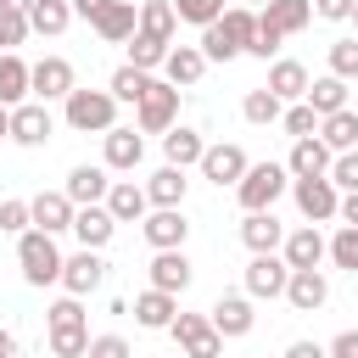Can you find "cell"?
I'll list each match as a JSON object with an SVG mask.
<instances>
[{"mask_svg": "<svg viewBox=\"0 0 358 358\" xmlns=\"http://www.w3.org/2000/svg\"><path fill=\"white\" fill-rule=\"evenodd\" d=\"M313 22V0H268L263 11H257V34H252V45H246V56H274L291 34H302Z\"/></svg>", "mask_w": 358, "mask_h": 358, "instance_id": "1", "label": "cell"}, {"mask_svg": "<svg viewBox=\"0 0 358 358\" xmlns=\"http://www.w3.org/2000/svg\"><path fill=\"white\" fill-rule=\"evenodd\" d=\"M252 34H257V11H252V6H229L218 22L201 28V45H196V50H201L207 62H235V56H246Z\"/></svg>", "mask_w": 358, "mask_h": 358, "instance_id": "2", "label": "cell"}, {"mask_svg": "<svg viewBox=\"0 0 358 358\" xmlns=\"http://www.w3.org/2000/svg\"><path fill=\"white\" fill-rule=\"evenodd\" d=\"M17 263H22V280H28V285H56L67 257H62L56 235H45V229H22V235H17Z\"/></svg>", "mask_w": 358, "mask_h": 358, "instance_id": "3", "label": "cell"}, {"mask_svg": "<svg viewBox=\"0 0 358 358\" xmlns=\"http://www.w3.org/2000/svg\"><path fill=\"white\" fill-rule=\"evenodd\" d=\"M285 185H291L285 162H252V168L241 173V185H235V201H241L246 213H274V201L285 196Z\"/></svg>", "mask_w": 358, "mask_h": 358, "instance_id": "4", "label": "cell"}, {"mask_svg": "<svg viewBox=\"0 0 358 358\" xmlns=\"http://www.w3.org/2000/svg\"><path fill=\"white\" fill-rule=\"evenodd\" d=\"M67 129H78V134H106V129H117V101H112L106 90H73V95H67Z\"/></svg>", "mask_w": 358, "mask_h": 358, "instance_id": "5", "label": "cell"}, {"mask_svg": "<svg viewBox=\"0 0 358 358\" xmlns=\"http://www.w3.org/2000/svg\"><path fill=\"white\" fill-rule=\"evenodd\" d=\"M134 117H140V134H168L173 117H179V90L168 78H151L145 95L134 101Z\"/></svg>", "mask_w": 358, "mask_h": 358, "instance_id": "6", "label": "cell"}, {"mask_svg": "<svg viewBox=\"0 0 358 358\" xmlns=\"http://www.w3.org/2000/svg\"><path fill=\"white\" fill-rule=\"evenodd\" d=\"M168 330H173V341H179L185 358H224V336L213 330L207 313H173Z\"/></svg>", "mask_w": 358, "mask_h": 358, "instance_id": "7", "label": "cell"}, {"mask_svg": "<svg viewBox=\"0 0 358 358\" xmlns=\"http://www.w3.org/2000/svg\"><path fill=\"white\" fill-rule=\"evenodd\" d=\"M73 90H78V78H73V62H67V56H45V62L28 67V95H39V101H67Z\"/></svg>", "mask_w": 358, "mask_h": 358, "instance_id": "8", "label": "cell"}, {"mask_svg": "<svg viewBox=\"0 0 358 358\" xmlns=\"http://www.w3.org/2000/svg\"><path fill=\"white\" fill-rule=\"evenodd\" d=\"M6 134L17 140V145H45L50 134H56V117L45 112V101H22V106H11V123H6Z\"/></svg>", "mask_w": 358, "mask_h": 358, "instance_id": "9", "label": "cell"}, {"mask_svg": "<svg viewBox=\"0 0 358 358\" xmlns=\"http://www.w3.org/2000/svg\"><path fill=\"white\" fill-rule=\"evenodd\" d=\"M291 196H296V213H302L308 224H324V218H336V207H341V190H336L330 179H291Z\"/></svg>", "mask_w": 358, "mask_h": 358, "instance_id": "10", "label": "cell"}, {"mask_svg": "<svg viewBox=\"0 0 358 358\" xmlns=\"http://www.w3.org/2000/svg\"><path fill=\"white\" fill-rule=\"evenodd\" d=\"M140 229H145V246H151V252H179L185 235H190V224H185L179 207H157V213H145Z\"/></svg>", "mask_w": 358, "mask_h": 358, "instance_id": "11", "label": "cell"}, {"mask_svg": "<svg viewBox=\"0 0 358 358\" xmlns=\"http://www.w3.org/2000/svg\"><path fill=\"white\" fill-rule=\"evenodd\" d=\"M101 280H106V257L90 252V246H78V252L62 263V285H67V296H90V291H101Z\"/></svg>", "mask_w": 358, "mask_h": 358, "instance_id": "12", "label": "cell"}, {"mask_svg": "<svg viewBox=\"0 0 358 358\" xmlns=\"http://www.w3.org/2000/svg\"><path fill=\"white\" fill-rule=\"evenodd\" d=\"M196 168H201V179H213V185L224 190V185H241V173H246L252 162H246V151H241V145H229V140H224V145H207Z\"/></svg>", "mask_w": 358, "mask_h": 358, "instance_id": "13", "label": "cell"}, {"mask_svg": "<svg viewBox=\"0 0 358 358\" xmlns=\"http://www.w3.org/2000/svg\"><path fill=\"white\" fill-rule=\"evenodd\" d=\"M285 280H291V268H285V257H274V252H257L252 263H246V296H285Z\"/></svg>", "mask_w": 358, "mask_h": 358, "instance_id": "14", "label": "cell"}, {"mask_svg": "<svg viewBox=\"0 0 358 358\" xmlns=\"http://www.w3.org/2000/svg\"><path fill=\"white\" fill-rule=\"evenodd\" d=\"M207 319H213V330H218V336H229V341H235V336H252V324H257L252 296H241V291H224V296L213 302V313H207Z\"/></svg>", "mask_w": 358, "mask_h": 358, "instance_id": "15", "label": "cell"}, {"mask_svg": "<svg viewBox=\"0 0 358 358\" xmlns=\"http://www.w3.org/2000/svg\"><path fill=\"white\" fill-rule=\"evenodd\" d=\"M106 190H112V179H106V168H95V162H78V168L67 173V185H62V196H67L73 207H101Z\"/></svg>", "mask_w": 358, "mask_h": 358, "instance_id": "16", "label": "cell"}, {"mask_svg": "<svg viewBox=\"0 0 358 358\" xmlns=\"http://www.w3.org/2000/svg\"><path fill=\"white\" fill-rule=\"evenodd\" d=\"M285 302H291L296 313H319V308L330 302V280H324L319 268H291V280H285Z\"/></svg>", "mask_w": 358, "mask_h": 358, "instance_id": "17", "label": "cell"}, {"mask_svg": "<svg viewBox=\"0 0 358 358\" xmlns=\"http://www.w3.org/2000/svg\"><path fill=\"white\" fill-rule=\"evenodd\" d=\"M73 201L62 196V190H39L34 201H28V218H34V229H45V235H62V229H73Z\"/></svg>", "mask_w": 358, "mask_h": 358, "instance_id": "18", "label": "cell"}, {"mask_svg": "<svg viewBox=\"0 0 358 358\" xmlns=\"http://www.w3.org/2000/svg\"><path fill=\"white\" fill-rule=\"evenodd\" d=\"M285 173H291V179H324V173H330V145H324L319 134L296 140L291 157H285Z\"/></svg>", "mask_w": 358, "mask_h": 358, "instance_id": "19", "label": "cell"}, {"mask_svg": "<svg viewBox=\"0 0 358 358\" xmlns=\"http://www.w3.org/2000/svg\"><path fill=\"white\" fill-rule=\"evenodd\" d=\"M101 207L112 213V224H140L151 201H145V185H134V179H112V190H106Z\"/></svg>", "mask_w": 358, "mask_h": 358, "instance_id": "20", "label": "cell"}, {"mask_svg": "<svg viewBox=\"0 0 358 358\" xmlns=\"http://www.w3.org/2000/svg\"><path fill=\"white\" fill-rule=\"evenodd\" d=\"M280 252H285V268H319L324 263V235L313 224H302V229H291L280 241Z\"/></svg>", "mask_w": 358, "mask_h": 358, "instance_id": "21", "label": "cell"}, {"mask_svg": "<svg viewBox=\"0 0 358 358\" xmlns=\"http://www.w3.org/2000/svg\"><path fill=\"white\" fill-rule=\"evenodd\" d=\"M151 291H168V296L190 291V257H185V246H179V252H157V257H151Z\"/></svg>", "mask_w": 358, "mask_h": 358, "instance_id": "22", "label": "cell"}, {"mask_svg": "<svg viewBox=\"0 0 358 358\" xmlns=\"http://www.w3.org/2000/svg\"><path fill=\"white\" fill-rule=\"evenodd\" d=\"M134 22H140L134 0H112V6L95 17V34H101L106 45H129V39H134Z\"/></svg>", "mask_w": 358, "mask_h": 358, "instance_id": "23", "label": "cell"}, {"mask_svg": "<svg viewBox=\"0 0 358 358\" xmlns=\"http://www.w3.org/2000/svg\"><path fill=\"white\" fill-rule=\"evenodd\" d=\"M207 73V56L196 50V45H168V56H162V78L179 90V84H196Z\"/></svg>", "mask_w": 358, "mask_h": 358, "instance_id": "24", "label": "cell"}, {"mask_svg": "<svg viewBox=\"0 0 358 358\" xmlns=\"http://www.w3.org/2000/svg\"><path fill=\"white\" fill-rule=\"evenodd\" d=\"M263 90H268L280 106H285V101H302V95H308V67L285 56V62H274V67H268V84H263Z\"/></svg>", "mask_w": 358, "mask_h": 358, "instance_id": "25", "label": "cell"}, {"mask_svg": "<svg viewBox=\"0 0 358 358\" xmlns=\"http://www.w3.org/2000/svg\"><path fill=\"white\" fill-rule=\"evenodd\" d=\"M140 157H145V140H140L134 129H106V162H101V168L129 173V168H140Z\"/></svg>", "mask_w": 358, "mask_h": 358, "instance_id": "26", "label": "cell"}, {"mask_svg": "<svg viewBox=\"0 0 358 358\" xmlns=\"http://www.w3.org/2000/svg\"><path fill=\"white\" fill-rule=\"evenodd\" d=\"M73 235H78V246L101 252V246L117 235V224H112V213H106V207H78V213H73Z\"/></svg>", "mask_w": 358, "mask_h": 358, "instance_id": "27", "label": "cell"}, {"mask_svg": "<svg viewBox=\"0 0 358 358\" xmlns=\"http://www.w3.org/2000/svg\"><path fill=\"white\" fill-rule=\"evenodd\" d=\"M241 241H246V252L257 257V252H280V241H285V224L274 218V213H246V224H241Z\"/></svg>", "mask_w": 358, "mask_h": 358, "instance_id": "28", "label": "cell"}, {"mask_svg": "<svg viewBox=\"0 0 358 358\" xmlns=\"http://www.w3.org/2000/svg\"><path fill=\"white\" fill-rule=\"evenodd\" d=\"M173 313H179V296H168V291H151V285H145V291L134 296V319H140L145 330H168Z\"/></svg>", "mask_w": 358, "mask_h": 358, "instance_id": "29", "label": "cell"}, {"mask_svg": "<svg viewBox=\"0 0 358 358\" xmlns=\"http://www.w3.org/2000/svg\"><path fill=\"white\" fill-rule=\"evenodd\" d=\"M173 28H179V17H173L168 0H145V6H140L134 34H145V39H157V45H173Z\"/></svg>", "mask_w": 358, "mask_h": 358, "instance_id": "30", "label": "cell"}, {"mask_svg": "<svg viewBox=\"0 0 358 358\" xmlns=\"http://www.w3.org/2000/svg\"><path fill=\"white\" fill-rule=\"evenodd\" d=\"M162 151H168V168H190V162H201V151H207V140H201L196 129H185V123H173V129L162 134Z\"/></svg>", "mask_w": 358, "mask_h": 358, "instance_id": "31", "label": "cell"}, {"mask_svg": "<svg viewBox=\"0 0 358 358\" xmlns=\"http://www.w3.org/2000/svg\"><path fill=\"white\" fill-rule=\"evenodd\" d=\"M319 140L330 145V157L358 151V112H330V117H319Z\"/></svg>", "mask_w": 358, "mask_h": 358, "instance_id": "32", "label": "cell"}, {"mask_svg": "<svg viewBox=\"0 0 358 358\" xmlns=\"http://www.w3.org/2000/svg\"><path fill=\"white\" fill-rule=\"evenodd\" d=\"M28 101V62L17 56V50H6L0 56V106L11 112V106H22Z\"/></svg>", "mask_w": 358, "mask_h": 358, "instance_id": "33", "label": "cell"}, {"mask_svg": "<svg viewBox=\"0 0 358 358\" xmlns=\"http://www.w3.org/2000/svg\"><path fill=\"white\" fill-rule=\"evenodd\" d=\"M308 106H313V117H330V112H347V84L341 78H308V95H302Z\"/></svg>", "mask_w": 358, "mask_h": 358, "instance_id": "34", "label": "cell"}, {"mask_svg": "<svg viewBox=\"0 0 358 358\" xmlns=\"http://www.w3.org/2000/svg\"><path fill=\"white\" fill-rule=\"evenodd\" d=\"M185 185H190L185 168H157V173L145 179V201H151V207H179V201H185Z\"/></svg>", "mask_w": 358, "mask_h": 358, "instance_id": "35", "label": "cell"}, {"mask_svg": "<svg viewBox=\"0 0 358 358\" xmlns=\"http://www.w3.org/2000/svg\"><path fill=\"white\" fill-rule=\"evenodd\" d=\"M67 22H73V6H67V0H34V6H28V28H34V34H50V39H56Z\"/></svg>", "mask_w": 358, "mask_h": 358, "instance_id": "36", "label": "cell"}, {"mask_svg": "<svg viewBox=\"0 0 358 358\" xmlns=\"http://www.w3.org/2000/svg\"><path fill=\"white\" fill-rule=\"evenodd\" d=\"M145 84H151V73H140V67H129V62H123V67L112 73L106 95H112V101H129V106H134V101L145 95Z\"/></svg>", "mask_w": 358, "mask_h": 358, "instance_id": "37", "label": "cell"}, {"mask_svg": "<svg viewBox=\"0 0 358 358\" xmlns=\"http://www.w3.org/2000/svg\"><path fill=\"white\" fill-rule=\"evenodd\" d=\"M324 257H330L336 268L358 274V229H347V224H341V229H336V235L324 241Z\"/></svg>", "mask_w": 358, "mask_h": 358, "instance_id": "38", "label": "cell"}, {"mask_svg": "<svg viewBox=\"0 0 358 358\" xmlns=\"http://www.w3.org/2000/svg\"><path fill=\"white\" fill-rule=\"evenodd\" d=\"M280 112H285V106H280L268 90H246V101H241V117L257 123V129H263V123H280Z\"/></svg>", "mask_w": 358, "mask_h": 358, "instance_id": "39", "label": "cell"}, {"mask_svg": "<svg viewBox=\"0 0 358 358\" xmlns=\"http://www.w3.org/2000/svg\"><path fill=\"white\" fill-rule=\"evenodd\" d=\"M45 324H50V336H56V330H84V302H78V296L50 302V308H45Z\"/></svg>", "mask_w": 358, "mask_h": 358, "instance_id": "40", "label": "cell"}, {"mask_svg": "<svg viewBox=\"0 0 358 358\" xmlns=\"http://www.w3.org/2000/svg\"><path fill=\"white\" fill-rule=\"evenodd\" d=\"M168 6H173L179 22H196V28H207V22L224 17V0H168Z\"/></svg>", "mask_w": 358, "mask_h": 358, "instance_id": "41", "label": "cell"}, {"mask_svg": "<svg viewBox=\"0 0 358 358\" xmlns=\"http://www.w3.org/2000/svg\"><path fill=\"white\" fill-rule=\"evenodd\" d=\"M162 56H168V45H157V39H145V34H134V39H129V67L151 73V67H162Z\"/></svg>", "mask_w": 358, "mask_h": 358, "instance_id": "42", "label": "cell"}, {"mask_svg": "<svg viewBox=\"0 0 358 358\" xmlns=\"http://www.w3.org/2000/svg\"><path fill=\"white\" fill-rule=\"evenodd\" d=\"M330 78H358V39H336L330 45Z\"/></svg>", "mask_w": 358, "mask_h": 358, "instance_id": "43", "label": "cell"}, {"mask_svg": "<svg viewBox=\"0 0 358 358\" xmlns=\"http://www.w3.org/2000/svg\"><path fill=\"white\" fill-rule=\"evenodd\" d=\"M280 123H285V134H291V140H308V134H319V117H313V106H308V101H296L291 112H280Z\"/></svg>", "mask_w": 358, "mask_h": 358, "instance_id": "44", "label": "cell"}, {"mask_svg": "<svg viewBox=\"0 0 358 358\" xmlns=\"http://www.w3.org/2000/svg\"><path fill=\"white\" fill-rule=\"evenodd\" d=\"M28 34H34V28H28V11H0V56L17 50Z\"/></svg>", "mask_w": 358, "mask_h": 358, "instance_id": "45", "label": "cell"}, {"mask_svg": "<svg viewBox=\"0 0 358 358\" xmlns=\"http://www.w3.org/2000/svg\"><path fill=\"white\" fill-rule=\"evenodd\" d=\"M324 179H330L341 196H347V190H358V151H341V157H330V173H324Z\"/></svg>", "mask_w": 358, "mask_h": 358, "instance_id": "46", "label": "cell"}, {"mask_svg": "<svg viewBox=\"0 0 358 358\" xmlns=\"http://www.w3.org/2000/svg\"><path fill=\"white\" fill-rule=\"evenodd\" d=\"M50 352L56 358H84L90 352V330H56L50 336Z\"/></svg>", "mask_w": 358, "mask_h": 358, "instance_id": "47", "label": "cell"}, {"mask_svg": "<svg viewBox=\"0 0 358 358\" xmlns=\"http://www.w3.org/2000/svg\"><path fill=\"white\" fill-rule=\"evenodd\" d=\"M84 358H134V347L123 336H90V352Z\"/></svg>", "mask_w": 358, "mask_h": 358, "instance_id": "48", "label": "cell"}, {"mask_svg": "<svg viewBox=\"0 0 358 358\" xmlns=\"http://www.w3.org/2000/svg\"><path fill=\"white\" fill-rule=\"evenodd\" d=\"M34 218H28V201H0V229H11V235H22Z\"/></svg>", "mask_w": 358, "mask_h": 358, "instance_id": "49", "label": "cell"}, {"mask_svg": "<svg viewBox=\"0 0 358 358\" xmlns=\"http://www.w3.org/2000/svg\"><path fill=\"white\" fill-rule=\"evenodd\" d=\"M313 17H324V22H347V17H352V0H313Z\"/></svg>", "mask_w": 358, "mask_h": 358, "instance_id": "50", "label": "cell"}, {"mask_svg": "<svg viewBox=\"0 0 358 358\" xmlns=\"http://www.w3.org/2000/svg\"><path fill=\"white\" fill-rule=\"evenodd\" d=\"M324 358H358V330H341V336L324 347Z\"/></svg>", "mask_w": 358, "mask_h": 358, "instance_id": "51", "label": "cell"}, {"mask_svg": "<svg viewBox=\"0 0 358 358\" xmlns=\"http://www.w3.org/2000/svg\"><path fill=\"white\" fill-rule=\"evenodd\" d=\"M67 6H73V17H84V22H95V17H101V11L112 6V0H67Z\"/></svg>", "mask_w": 358, "mask_h": 358, "instance_id": "52", "label": "cell"}, {"mask_svg": "<svg viewBox=\"0 0 358 358\" xmlns=\"http://www.w3.org/2000/svg\"><path fill=\"white\" fill-rule=\"evenodd\" d=\"M336 218H341L347 229H358V190H347V196H341V207H336Z\"/></svg>", "mask_w": 358, "mask_h": 358, "instance_id": "53", "label": "cell"}, {"mask_svg": "<svg viewBox=\"0 0 358 358\" xmlns=\"http://www.w3.org/2000/svg\"><path fill=\"white\" fill-rule=\"evenodd\" d=\"M285 358H324V347H319V341H291Z\"/></svg>", "mask_w": 358, "mask_h": 358, "instance_id": "54", "label": "cell"}, {"mask_svg": "<svg viewBox=\"0 0 358 358\" xmlns=\"http://www.w3.org/2000/svg\"><path fill=\"white\" fill-rule=\"evenodd\" d=\"M0 358H17V336L11 330H0Z\"/></svg>", "mask_w": 358, "mask_h": 358, "instance_id": "55", "label": "cell"}, {"mask_svg": "<svg viewBox=\"0 0 358 358\" xmlns=\"http://www.w3.org/2000/svg\"><path fill=\"white\" fill-rule=\"evenodd\" d=\"M34 0H0V11H28Z\"/></svg>", "mask_w": 358, "mask_h": 358, "instance_id": "56", "label": "cell"}, {"mask_svg": "<svg viewBox=\"0 0 358 358\" xmlns=\"http://www.w3.org/2000/svg\"><path fill=\"white\" fill-rule=\"evenodd\" d=\"M6 123H11V112H6V106H0V140H6Z\"/></svg>", "mask_w": 358, "mask_h": 358, "instance_id": "57", "label": "cell"}, {"mask_svg": "<svg viewBox=\"0 0 358 358\" xmlns=\"http://www.w3.org/2000/svg\"><path fill=\"white\" fill-rule=\"evenodd\" d=\"M347 22H358V0H352V17H347Z\"/></svg>", "mask_w": 358, "mask_h": 358, "instance_id": "58", "label": "cell"}, {"mask_svg": "<svg viewBox=\"0 0 358 358\" xmlns=\"http://www.w3.org/2000/svg\"><path fill=\"white\" fill-rule=\"evenodd\" d=\"M246 6H268V0H246Z\"/></svg>", "mask_w": 358, "mask_h": 358, "instance_id": "59", "label": "cell"}]
</instances>
